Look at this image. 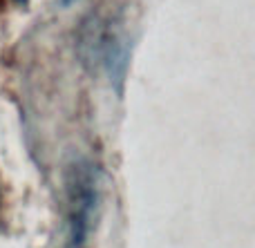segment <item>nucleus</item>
Listing matches in <instances>:
<instances>
[{"instance_id": "f257e3e1", "label": "nucleus", "mask_w": 255, "mask_h": 248, "mask_svg": "<svg viewBox=\"0 0 255 248\" xmlns=\"http://www.w3.org/2000/svg\"><path fill=\"white\" fill-rule=\"evenodd\" d=\"M97 206V181L90 165H76L70 179V242L67 248H83Z\"/></svg>"}, {"instance_id": "f03ea898", "label": "nucleus", "mask_w": 255, "mask_h": 248, "mask_svg": "<svg viewBox=\"0 0 255 248\" xmlns=\"http://www.w3.org/2000/svg\"><path fill=\"white\" fill-rule=\"evenodd\" d=\"M58 2H61V4H70L72 0H58Z\"/></svg>"}]
</instances>
